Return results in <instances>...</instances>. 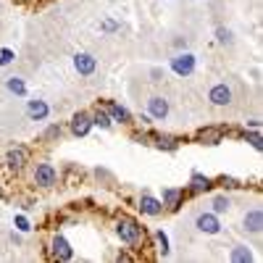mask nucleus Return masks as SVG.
<instances>
[{"label": "nucleus", "instance_id": "7ed1b4c3", "mask_svg": "<svg viewBox=\"0 0 263 263\" xmlns=\"http://www.w3.org/2000/svg\"><path fill=\"white\" fill-rule=\"evenodd\" d=\"M195 66H197V58L192 53H177L171 58V71L177 74V77H192L195 74Z\"/></svg>", "mask_w": 263, "mask_h": 263}, {"label": "nucleus", "instance_id": "4468645a", "mask_svg": "<svg viewBox=\"0 0 263 263\" xmlns=\"http://www.w3.org/2000/svg\"><path fill=\"white\" fill-rule=\"evenodd\" d=\"M27 161H29L27 147H11V150L6 153V163H8L11 171H21V168L27 166Z\"/></svg>", "mask_w": 263, "mask_h": 263}, {"label": "nucleus", "instance_id": "1a4fd4ad", "mask_svg": "<svg viewBox=\"0 0 263 263\" xmlns=\"http://www.w3.org/2000/svg\"><path fill=\"white\" fill-rule=\"evenodd\" d=\"M74 69L79 77H92L95 69H98V58L90 55V53H77L74 55Z\"/></svg>", "mask_w": 263, "mask_h": 263}, {"label": "nucleus", "instance_id": "aec40b11", "mask_svg": "<svg viewBox=\"0 0 263 263\" xmlns=\"http://www.w3.org/2000/svg\"><path fill=\"white\" fill-rule=\"evenodd\" d=\"M153 140H156V147H161V150H177L179 147V140L174 135H156Z\"/></svg>", "mask_w": 263, "mask_h": 263}, {"label": "nucleus", "instance_id": "39448f33", "mask_svg": "<svg viewBox=\"0 0 263 263\" xmlns=\"http://www.w3.org/2000/svg\"><path fill=\"white\" fill-rule=\"evenodd\" d=\"M232 98H234V92H232V87H229L227 82H218V84H213L211 90H208V100H211V105H218V108L232 105Z\"/></svg>", "mask_w": 263, "mask_h": 263}, {"label": "nucleus", "instance_id": "f8f14e48", "mask_svg": "<svg viewBox=\"0 0 263 263\" xmlns=\"http://www.w3.org/2000/svg\"><path fill=\"white\" fill-rule=\"evenodd\" d=\"M161 203H163L166 211H177V208L184 203V190H179V187H166L163 195H161Z\"/></svg>", "mask_w": 263, "mask_h": 263}, {"label": "nucleus", "instance_id": "ddd939ff", "mask_svg": "<svg viewBox=\"0 0 263 263\" xmlns=\"http://www.w3.org/2000/svg\"><path fill=\"white\" fill-rule=\"evenodd\" d=\"M242 229H245L248 234H260V232H263V211H260V208H253V211L245 213Z\"/></svg>", "mask_w": 263, "mask_h": 263}, {"label": "nucleus", "instance_id": "2f4dec72", "mask_svg": "<svg viewBox=\"0 0 263 263\" xmlns=\"http://www.w3.org/2000/svg\"><path fill=\"white\" fill-rule=\"evenodd\" d=\"M174 45H177V48H187V40L179 37V40H174Z\"/></svg>", "mask_w": 263, "mask_h": 263}, {"label": "nucleus", "instance_id": "b1692460", "mask_svg": "<svg viewBox=\"0 0 263 263\" xmlns=\"http://www.w3.org/2000/svg\"><path fill=\"white\" fill-rule=\"evenodd\" d=\"M156 242H158V253L166 258L171 248H168V237H166V232H163V229H158V232H156Z\"/></svg>", "mask_w": 263, "mask_h": 263}, {"label": "nucleus", "instance_id": "a878e982", "mask_svg": "<svg viewBox=\"0 0 263 263\" xmlns=\"http://www.w3.org/2000/svg\"><path fill=\"white\" fill-rule=\"evenodd\" d=\"M13 227H16L18 232H32V224H29L27 216H16V218H13Z\"/></svg>", "mask_w": 263, "mask_h": 263}, {"label": "nucleus", "instance_id": "a211bd4d", "mask_svg": "<svg viewBox=\"0 0 263 263\" xmlns=\"http://www.w3.org/2000/svg\"><path fill=\"white\" fill-rule=\"evenodd\" d=\"M229 260L232 263H250L253 260V250L248 245H234L232 253H229Z\"/></svg>", "mask_w": 263, "mask_h": 263}, {"label": "nucleus", "instance_id": "f3484780", "mask_svg": "<svg viewBox=\"0 0 263 263\" xmlns=\"http://www.w3.org/2000/svg\"><path fill=\"white\" fill-rule=\"evenodd\" d=\"M211 187H213V179L205 177V174H200V171H195L192 177H190V187H187V190H190L192 195H203V192H208Z\"/></svg>", "mask_w": 263, "mask_h": 263}, {"label": "nucleus", "instance_id": "c756f323", "mask_svg": "<svg viewBox=\"0 0 263 263\" xmlns=\"http://www.w3.org/2000/svg\"><path fill=\"white\" fill-rule=\"evenodd\" d=\"M218 182H221L224 187H229V190H232V187H237V179H232V177H221Z\"/></svg>", "mask_w": 263, "mask_h": 263}, {"label": "nucleus", "instance_id": "bb28decb", "mask_svg": "<svg viewBox=\"0 0 263 263\" xmlns=\"http://www.w3.org/2000/svg\"><path fill=\"white\" fill-rule=\"evenodd\" d=\"M61 132H63V129H61L58 124H50V126L45 129V140H48V142H50V140H58V137H61Z\"/></svg>", "mask_w": 263, "mask_h": 263}, {"label": "nucleus", "instance_id": "6e6552de", "mask_svg": "<svg viewBox=\"0 0 263 263\" xmlns=\"http://www.w3.org/2000/svg\"><path fill=\"white\" fill-rule=\"evenodd\" d=\"M195 227H197V232H203V234H218V232H221V221H218V216L213 211L197 216L195 218Z\"/></svg>", "mask_w": 263, "mask_h": 263}, {"label": "nucleus", "instance_id": "f257e3e1", "mask_svg": "<svg viewBox=\"0 0 263 263\" xmlns=\"http://www.w3.org/2000/svg\"><path fill=\"white\" fill-rule=\"evenodd\" d=\"M116 234L124 245L129 248H137L142 242V237H145V229L135 221V218H129V216H121L119 221H116Z\"/></svg>", "mask_w": 263, "mask_h": 263}, {"label": "nucleus", "instance_id": "6ab92c4d", "mask_svg": "<svg viewBox=\"0 0 263 263\" xmlns=\"http://www.w3.org/2000/svg\"><path fill=\"white\" fill-rule=\"evenodd\" d=\"M229 208H232V200H229L227 195H218V197H213L211 211H213L216 216H224V213H229Z\"/></svg>", "mask_w": 263, "mask_h": 263}, {"label": "nucleus", "instance_id": "393cba45", "mask_svg": "<svg viewBox=\"0 0 263 263\" xmlns=\"http://www.w3.org/2000/svg\"><path fill=\"white\" fill-rule=\"evenodd\" d=\"M216 40L221 42V45H232V40H234V37H232V29L218 27V29H216Z\"/></svg>", "mask_w": 263, "mask_h": 263}, {"label": "nucleus", "instance_id": "20e7f679", "mask_svg": "<svg viewBox=\"0 0 263 263\" xmlns=\"http://www.w3.org/2000/svg\"><path fill=\"white\" fill-rule=\"evenodd\" d=\"M69 129L74 137H87L92 132V114L90 111H77L69 121Z\"/></svg>", "mask_w": 263, "mask_h": 263}, {"label": "nucleus", "instance_id": "f03ea898", "mask_svg": "<svg viewBox=\"0 0 263 263\" xmlns=\"http://www.w3.org/2000/svg\"><path fill=\"white\" fill-rule=\"evenodd\" d=\"M32 179H34L37 187L50 190V187H55V182H58V171H55L53 163H37V166H34V174H32Z\"/></svg>", "mask_w": 263, "mask_h": 263}, {"label": "nucleus", "instance_id": "7c9ffc66", "mask_svg": "<svg viewBox=\"0 0 263 263\" xmlns=\"http://www.w3.org/2000/svg\"><path fill=\"white\" fill-rule=\"evenodd\" d=\"M150 77H153V82H161V77H163V74H161V69H153V71H150Z\"/></svg>", "mask_w": 263, "mask_h": 263}, {"label": "nucleus", "instance_id": "9b49d317", "mask_svg": "<svg viewBox=\"0 0 263 263\" xmlns=\"http://www.w3.org/2000/svg\"><path fill=\"white\" fill-rule=\"evenodd\" d=\"M105 111H108V116H111V121H119V124H132L135 121V116H132L129 108H124L116 100H105Z\"/></svg>", "mask_w": 263, "mask_h": 263}, {"label": "nucleus", "instance_id": "c85d7f7f", "mask_svg": "<svg viewBox=\"0 0 263 263\" xmlns=\"http://www.w3.org/2000/svg\"><path fill=\"white\" fill-rule=\"evenodd\" d=\"M103 29H105V32H116V29H119V24H116L114 18H105V21H103Z\"/></svg>", "mask_w": 263, "mask_h": 263}, {"label": "nucleus", "instance_id": "cd10ccee", "mask_svg": "<svg viewBox=\"0 0 263 263\" xmlns=\"http://www.w3.org/2000/svg\"><path fill=\"white\" fill-rule=\"evenodd\" d=\"M13 61V50L11 48H3V50H0V66H8Z\"/></svg>", "mask_w": 263, "mask_h": 263}, {"label": "nucleus", "instance_id": "423d86ee", "mask_svg": "<svg viewBox=\"0 0 263 263\" xmlns=\"http://www.w3.org/2000/svg\"><path fill=\"white\" fill-rule=\"evenodd\" d=\"M168 111H171V105H168V100H166L163 95H150V98H147V116H150V119L166 121Z\"/></svg>", "mask_w": 263, "mask_h": 263}, {"label": "nucleus", "instance_id": "0eeeda50", "mask_svg": "<svg viewBox=\"0 0 263 263\" xmlns=\"http://www.w3.org/2000/svg\"><path fill=\"white\" fill-rule=\"evenodd\" d=\"M50 255H53L55 260L66 263V260H71V258H74V248L69 245V239H66V237L55 234V237L50 239Z\"/></svg>", "mask_w": 263, "mask_h": 263}, {"label": "nucleus", "instance_id": "4be33fe9", "mask_svg": "<svg viewBox=\"0 0 263 263\" xmlns=\"http://www.w3.org/2000/svg\"><path fill=\"white\" fill-rule=\"evenodd\" d=\"M111 116H108V111H103V108H100V111H95L92 114V126H100V129H111Z\"/></svg>", "mask_w": 263, "mask_h": 263}, {"label": "nucleus", "instance_id": "2eb2a0df", "mask_svg": "<svg viewBox=\"0 0 263 263\" xmlns=\"http://www.w3.org/2000/svg\"><path fill=\"white\" fill-rule=\"evenodd\" d=\"M140 211L145 213V216H153V218H156V216H161L166 208H163V203H161V197H153V195H142L140 197Z\"/></svg>", "mask_w": 263, "mask_h": 263}, {"label": "nucleus", "instance_id": "9d476101", "mask_svg": "<svg viewBox=\"0 0 263 263\" xmlns=\"http://www.w3.org/2000/svg\"><path fill=\"white\" fill-rule=\"evenodd\" d=\"M48 116H50V105L45 100H40V98L27 100V119L29 121H45Z\"/></svg>", "mask_w": 263, "mask_h": 263}, {"label": "nucleus", "instance_id": "5701e85b", "mask_svg": "<svg viewBox=\"0 0 263 263\" xmlns=\"http://www.w3.org/2000/svg\"><path fill=\"white\" fill-rule=\"evenodd\" d=\"M242 140H245V142H250V147H253V150H263V140H260V132H258V129H255V132H245Z\"/></svg>", "mask_w": 263, "mask_h": 263}, {"label": "nucleus", "instance_id": "dca6fc26", "mask_svg": "<svg viewBox=\"0 0 263 263\" xmlns=\"http://www.w3.org/2000/svg\"><path fill=\"white\" fill-rule=\"evenodd\" d=\"M195 140L200 142V145H218V142L224 140V132L216 129V126H203V129H197Z\"/></svg>", "mask_w": 263, "mask_h": 263}, {"label": "nucleus", "instance_id": "412c9836", "mask_svg": "<svg viewBox=\"0 0 263 263\" xmlns=\"http://www.w3.org/2000/svg\"><path fill=\"white\" fill-rule=\"evenodd\" d=\"M6 90L13 92V95H18V98H24L27 95V84H24V79L11 77V79H6Z\"/></svg>", "mask_w": 263, "mask_h": 263}]
</instances>
